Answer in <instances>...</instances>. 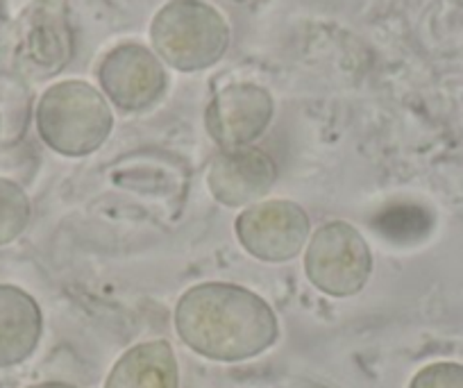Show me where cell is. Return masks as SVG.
I'll return each instance as SVG.
<instances>
[{"label":"cell","instance_id":"obj_16","mask_svg":"<svg viewBox=\"0 0 463 388\" xmlns=\"http://www.w3.org/2000/svg\"><path fill=\"white\" fill-rule=\"evenodd\" d=\"M0 144H3V114H0Z\"/></svg>","mask_w":463,"mask_h":388},{"label":"cell","instance_id":"obj_11","mask_svg":"<svg viewBox=\"0 0 463 388\" xmlns=\"http://www.w3.org/2000/svg\"><path fill=\"white\" fill-rule=\"evenodd\" d=\"M105 388H180L173 345L164 338L132 345L109 370Z\"/></svg>","mask_w":463,"mask_h":388},{"label":"cell","instance_id":"obj_1","mask_svg":"<svg viewBox=\"0 0 463 388\" xmlns=\"http://www.w3.org/2000/svg\"><path fill=\"white\" fill-rule=\"evenodd\" d=\"M175 332L195 355L239 364L270 350L279 338V323L273 307L250 289L203 282L177 300Z\"/></svg>","mask_w":463,"mask_h":388},{"label":"cell","instance_id":"obj_10","mask_svg":"<svg viewBox=\"0 0 463 388\" xmlns=\"http://www.w3.org/2000/svg\"><path fill=\"white\" fill-rule=\"evenodd\" d=\"M43 334L39 302L14 284H0V370L25 364Z\"/></svg>","mask_w":463,"mask_h":388},{"label":"cell","instance_id":"obj_4","mask_svg":"<svg viewBox=\"0 0 463 388\" xmlns=\"http://www.w3.org/2000/svg\"><path fill=\"white\" fill-rule=\"evenodd\" d=\"M73 57L66 0H30L12 24L10 64L21 80L55 78Z\"/></svg>","mask_w":463,"mask_h":388},{"label":"cell","instance_id":"obj_17","mask_svg":"<svg viewBox=\"0 0 463 388\" xmlns=\"http://www.w3.org/2000/svg\"><path fill=\"white\" fill-rule=\"evenodd\" d=\"M234 3H246V0H234Z\"/></svg>","mask_w":463,"mask_h":388},{"label":"cell","instance_id":"obj_9","mask_svg":"<svg viewBox=\"0 0 463 388\" xmlns=\"http://www.w3.org/2000/svg\"><path fill=\"white\" fill-rule=\"evenodd\" d=\"M278 180V166L260 148L221 150L207 168V189L225 207L261 203Z\"/></svg>","mask_w":463,"mask_h":388},{"label":"cell","instance_id":"obj_8","mask_svg":"<svg viewBox=\"0 0 463 388\" xmlns=\"http://www.w3.org/2000/svg\"><path fill=\"white\" fill-rule=\"evenodd\" d=\"M275 114L269 89L252 82H237L221 89L204 111V128L221 150H239L255 144Z\"/></svg>","mask_w":463,"mask_h":388},{"label":"cell","instance_id":"obj_15","mask_svg":"<svg viewBox=\"0 0 463 388\" xmlns=\"http://www.w3.org/2000/svg\"><path fill=\"white\" fill-rule=\"evenodd\" d=\"M28 388H78L73 383H66V382H42V383H33Z\"/></svg>","mask_w":463,"mask_h":388},{"label":"cell","instance_id":"obj_2","mask_svg":"<svg viewBox=\"0 0 463 388\" xmlns=\"http://www.w3.org/2000/svg\"><path fill=\"white\" fill-rule=\"evenodd\" d=\"M34 123L43 144L61 157H87L109 139L114 114L98 89L82 80L55 82L42 93Z\"/></svg>","mask_w":463,"mask_h":388},{"label":"cell","instance_id":"obj_5","mask_svg":"<svg viewBox=\"0 0 463 388\" xmlns=\"http://www.w3.org/2000/svg\"><path fill=\"white\" fill-rule=\"evenodd\" d=\"M305 273L325 296H357L373 273L371 245L350 222H327L309 236L305 250Z\"/></svg>","mask_w":463,"mask_h":388},{"label":"cell","instance_id":"obj_13","mask_svg":"<svg viewBox=\"0 0 463 388\" xmlns=\"http://www.w3.org/2000/svg\"><path fill=\"white\" fill-rule=\"evenodd\" d=\"M409 388H463V365L439 361L418 370Z\"/></svg>","mask_w":463,"mask_h":388},{"label":"cell","instance_id":"obj_6","mask_svg":"<svg viewBox=\"0 0 463 388\" xmlns=\"http://www.w3.org/2000/svg\"><path fill=\"white\" fill-rule=\"evenodd\" d=\"M309 216L291 200H261L239 213L234 222L239 243L250 257L266 264H284L305 250Z\"/></svg>","mask_w":463,"mask_h":388},{"label":"cell","instance_id":"obj_12","mask_svg":"<svg viewBox=\"0 0 463 388\" xmlns=\"http://www.w3.org/2000/svg\"><path fill=\"white\" fill-rule=\"evenodd\" d=\"M33 203L19 182L0 175V248L10 245L28 230Z\"/></svg>","mask_w":463,"mask_h":388},{"label":"cell","instance_id":"obj_14","mask_svg":"<svg viewBox=\"0 0 463 388\" xmlns=\"http://www.w3.org/2000/svg\"><path fill=\"white\" fill-rule=\"evenodd\" d=\"M10 39H12V25H7L5 16L0 14V52H10Z\"/></svg>","mask_w":463,"mask_h":388},{"label":"cell","instance_id":"obj_3","mask_svg":"<svg viewBox=\"0 0 463 388\" xmlns=\"http://www.w3.org/2000/svg\"><path fill=\"white\" fill-rule=\"evenodd\" d=\"M225 16L204 0H171L150 24L155 55L182 73L209 69L230 48Z\"/></svg>","mask_w":463,"mask_h":388},{"label":"cell","instance_id":"obj_7","mask_svg":"<svg viewBox=\"0 0 463 388\" xmlns=\"http://www.w3.org/2000/svg\"><path fill=\"white\" fill-rule=\"evenodd\" d=\"M98 82L116 109L139 114L157 105L166 91L168 75L153 51L141 43H121L102 57Z\"/></svg>","mask_w":463,"mask_h":388}]
</instances>
